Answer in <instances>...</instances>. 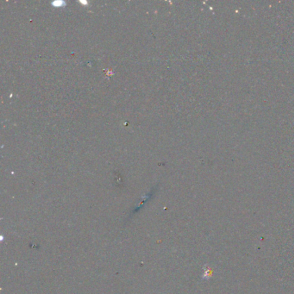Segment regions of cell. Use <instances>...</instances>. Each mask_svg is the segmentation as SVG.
Segmentation results:
<instances>
[{
    "label": "cell",
    "mask_w": 294,
    "mask_h": 294,
    "mask_svg": "<svg viewBox=\"0 0 294 294\" xmlns=\"http://www.w3.org/2000/svg\"><path fill=\"white\" fill-rule=\"evenodd\" d=\"M212 275H213L212 269H211L210 267L205 266L204 271V274H203V278L205 279H209L212 277Z\"/></svg>",
    "instance_id": "1"
}]
</instances>
